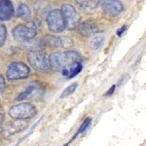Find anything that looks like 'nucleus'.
<instances>
[{
	"label": "nucleus",
	"mask_w": 146,
	"mask_h": 146,
	"mask_svg": "<svg viewBox=\"0 0 146 146\" xmlns=\"http://www.w3.org/2000/svg\"><path fill=\"white\" fill-rule=\"evenodd\" d=\"M81 56L75 50H66L60 53L56 52L49 56L50 67L54 71L61 72L64 68L74 62H81Z\"/></svg>",
	"instance_id": "obj_1"
},
{
	"label": "nucleus",
	"mask_w": 146,
	"mask_h": 146,
	"mask_svg": "<svg viewBox=\"0 0 146 146\" xmlns=\"http://www.w3.org/2000/svg\"><path fill=\"white\" fill-rule=\"evenodd\" d=\"M37 114V109L31 103H19L12 107L8 111V115L13 119L27 120L35 117Z\"/></svg>",
	"instance_id": "obj_2"
},
{
	"label": "nucleus",
	"mask_w": 146,
	"mask_h": 146,
	"mask_svg": "<svg viewBox=\"0 0 146 146\" xmlns=\"http://www.w3.org/2000/svg\"><path fill=\"white\" fill-rule=\"evenodd\" d=\"M27 59L31 66L36 72H45L50 68L49 56L42 50L31 51L27 56Z\"/></svg>",
	"instance_id": "obj_3"
},
{
	"label": "nucleus",
	"mask_w": 146,
	"mask_h": 146,
	"mask_svg": "<svg viewBox=\"0 0 146 146\" xmlns=\"http://www.w3.org/2000/svg\"><path fill=\"white\" fill-rule=\"evenodd\" d=\"M30 74L29 66L22 62H15L7 67L6 75L8 80H18L28 78Z\"/></svg>",
	"instance_id": "obj_4"
},
{
	"label": "nucleus",
	"mask_w": 146,
	"mask_h": 146,
	"mask_svg": "<svg viewBox=\"0 0 146 146\" xmlns=\"http://www.w3.org/2000/svg\"><path fill=\"white\" fill-rule=\"evenodd\" d=\"M46 21L49 30L54 33H60L66 29L63 15L59 9L51 10L47 16Z\"/></svg>",
	"instance_id": "obj_5"
},
{
	"label": "nucleus",
	"mask_w": 146,
	"mask_h": 146,
	"mask_svg": "<svg viewBox=\"0 0 146 146\" xmlns=\"http://www.w3.org/2000/svg\"><path fill=\"white\" fill-rule=\"evenodd\" d=\"M61 12L63 15L66 28L69 30L76 29L80 23V17L72 5L65 4L62 7Z\"/></svg>",
	"instance_id": "obj_6"
},
{
	"label": "nucleus",
	"mask_w": 146,
	"mask_h": 146,
	"mask_svg": "<svg viewBox=\"0 0 146 146\" xmlns=\"http://www.w3.org/2000/svg\"><path fill=\"white\" fill-rule=\"evenodd\" d=\"M97 4L108 16H118L123 10V5L118 0H99Z\"/></svg>",
	"instance_id": "obj_7"
},
{
	"label": "nucleus",
	"mask_w": 146,
	"mask_h": 146,
	"mask_svg": "<svg viewBox=\"0 0 146 146\" xmlns=\"http://www.w3.org/2000/svg\"><path fill=\"white\" fill-rule=\"evenodd\" d=\"M13 36L16 41L25 42L32 40L36 36L37 32L29 28L27 25H18L13 29Z\"/></svg>",
	"instance_id": "obj_8"
},
{
	"label": "nucleus",
	"mask_w": 146,
	"mask_h": 146,
	"mask_svg": "<svg viewBox=\"0 0 146 146\" xmlns=\"http://www.w3.org/2000/svg\"><path fill=\"white\" fill-rule=\"evenodd\" d=\"M28 126V123L26 120L15 119L7 123L2 130V135L5 138H8L21 132Z\"/></svg>",
	"instance_id": "obj_9"
},
{
	"label": "nucleus",
	"mask_w": 146,
	"mask_h": 146,
	"mask_svg": "<svg viewBox=\"0 0 146 146\" xmlns=\"http://www.w3.org/2000/svg\"><path fill=\"white\" fill-rule=\"evenodd\" d=\"M43 88H42L41 83L36 81L32 82L29 85L27 89L17 97L16 100L18 101H22L26 99L32 98L35 95L40 96L43 94Z\"/></svg>",
	"instance_id": "obj_10"
},
{
	"label": "nucleus",
	"mask_w": 146,
	"mask_h": 146,
	"mask_svg": "<svg viewBox=\"0 0 146 146\" xmlns=\"http://www.w3.org/2000/svg\"><path fill=\"white\" fill-rule=\"evenodd\" d=\"M77 29H78V33L82 36H86V37L93 36L100 32V29L96 25V23L93 21L90 20L79 23Z\"/></svg>",
	"instance_id": "obj_11"
},
{
	"label": "nucleus",
	"mask_w": 146,
	"mask_h": 146,
	"mask_svg": "<svg viewBox=\"0 0 146 146\" xmlns=\"http://www.w3.org/2000/svg\"><path fill=\"white\" fill-rule=\"evenodd\" d=\"M14 15V7L10 0H0V21H7Z\"/></svg>",
	"instance_id": "obj_12"
},
{
	"label": "nucleus",
	"mask_w": 146,
	"mask_h": 146,
	"mask_svg": "<svg viewBox=\"0 0 146 146\" xmlns=\"http://www.w3.org/2000/svg\"><path fill=\"white\" fill-rule=\"evenodd\" d=\"M82 68H83V65H82L81 62H76L66 66L61 72L64 76L67 77L68 78H72L76 76L78 73H80Z\"/></svg>",
	"instance_id": "obj_13"
},
{
	"label": "nucleus",
	"mask_w": 146,
	"mask_h": 146,
	"mask_svg": "<svg viewBox=\"0 0 146 146\" xmlns=\"http://www.w3.org/2000/svg\"><path fill=\"white\" fill-rule=\"evenodd\" d=\"M75 4L80 10L87 13L94 11L97 7V2L95 0H75Z\"/></svg>",
	"instance_id": "obj_14"
},
{
	"label": "nucleus",
	"mask_w": 146,
	"mask_h": 146,
	"mask_svg": "<svg viewBox=\"0 0 146 146\" xmlns=\"http://www.w3.org/2000/svg\"><path fill=\"white\" fill-rule=\"evenodd\" d=\"M42 42L44 46H49L51 48H58L60 47V39L58 36L54 35H47L42 39Z\"/></svg>",
	"instance_id": "obj_15"
},
{
	"label": "nucleus",
	"mask_w": 146,
	"mask_h": 146,
	"mask_svg": "<svg viewBox=\"0 0 146 146\" xmlns=\"http://www.w3.org/2000/svg\"><path fill=\"white\" fill-rule=\"evenodd\" d=\"M16 16L23 20H28L31 16V10L26 4H20L17 9Z\"/></svg>",
	"instance_id": "obj_16"
},
{
	"label": "nucleus",
	"mask_w": 146,
	"mask_h": 146,
	"mask_svg": "<svg viewBox=\"0 0 146 146\" xmlns=\"http://www.w3.org/2000/svg\"><path fill=\"white\" fill-rule=\"evenodd\" d=\"M26 47H27V49H29L31 51H36V50H41L42 48H43L44 45L42 43V42L41 40H39V41H35L32 40H30L29 41L25 42H24Z\"/></svg>",
	"instance_id": "obj_17"
},
{
	"label": "nucleus",
	"mask_w": 146,
	"mask_h": 146,
	"mask_svg": "<svg viewBox=\"0 0 146 146\" xmlns=\"http://www.w3.org/2000/svg\"><path fill=\"white\" fill-rule=\"evenodd\" d=\"M105 41L104 37L102 36H96L92 38L90 41V47L93 50H98L103 45Z\"/></svg>",
	"instance_id": "obj_18"
},
{
	"label": "nucleus",
	"mask_w": 146,
	"mask_h": 146,
	"mask_svg": "<svg viewBox=\"0 0 146 146\" xmlns=\"http://www.w3.org/2000/svg\"><path fill=\"white\" fill-rule=\"evenodd\" d=\"M60 47L64 49H69L74 45V41L72 39L68 36H59Z\"/></svg>",
	"instance_id": "obj_19"
},
{
	"label": "nucleus",
	"mask_w": 146,
	"mask_h": 146,
	"mask_svg": "<svg viewBox=\"0 0 146 146\" xmlns=\"http://www.w3.org/2000/svg\"><path fill=\"white\" fill-rule=\"evenodd\" d=\"M77 87H78V83H73V84L70 85V86H68L67 88H65V89L64 90V91L62 92V94H61L60 98L61 99L66 98V97L69 96L70 95H71L72 94L75 92V91L76 90Z\"/></svg>",
	"instance_id": "obj_20"
},
{
	"label": "nucleus",
	"mask_w": 146,
	"mask_h": 146,
	"mask_svg": "<svg viewBox=\"0 0 146 146\" xmlns=\"http://www.w3.org/2000/svg\"><path fill=\"white\" fill-rule=\"evenodd\" d=\"M7 38V28L3 24H0V48L5 43Z\"/></svg>",
	"instance_id": "obj_21"
},
{
	"label": "nucleus",
	"mask_w": 146,
	"mask_h": 146,
	"mask_svg": "<svg viewBox=\"0 0 146 146\" xmlns=\"http://www.w3.org/2000/svg\"><path fill=\"white\" fill-rule=\"evenodd\" d=\"M27 26L29 27V28L35 30L36 32H38L40 29L41 28V22L39 19H36V18H34L32 21H29L27 23Z\"/></svg>",
	"instance_id": "obj_22"
},
{
	"label": "nucleus",
	"mask_w": 146,
	"mask_h": 146,
	"mask_svg": "<svg viewBox=\"0 0 146 146\" xmlns=\"http://www.w3.org/2000/svg\"><path fill=\"white\" fill-rule=\"evenodd\" d=\"M91 122V119H89V118H88V119L86 120V121H85L83 123V124L81 125V126H80V129L78 130V133L80 134V133L84 132V131H86L87 129H88V127L89 126Z\"/></svg>",
	"instance_id": "obj_23"
},
{
	"label": "nucleus",
	"mask_w": 146,
	"mask_h": 146,
	"mask_svg": "<svg viewBox=\"0 0 146 146\" xmlns=\"http://www.w3.org/2000/svg\"><path fill=\"white\" fill-rule=\"evenodd\" d=\"M6 87V83L3 75L0 74V94H2L5 91Z\"/></svg>",
	"instance_id": "obj_24"
},
{
	"label": "nucleus",
	"mask_w": 146,
	"mask_h": 146,
	"mask_svg": "<svg viewBox=\"0 0 146 146\" xmlns=\"http://www.w3.org/2000/svg\"><path fill=\"white\" fill-rule=\"evenodd\" d=\"M4 115L0 113V132H2V130L3 129V123H4Z\"/></svg>",
	"instance_id": "obj_25"
},
{
	"label": "nucleus",
	"mask_w": 146,
	"mask_h": 146,
	"mask_svg": "<svg viewBox=\"0 0 146 146\" xmlns=\"http://www.w3.org/2000/svg\"><path fill=\"white\" fill-rule=\"evenodd\" d=\"M126 26H123V27L120 29L118 32H117V35H118L119 36H121V35H122V34H123V32L126 31Z\"/></svg>",
	"instance_id": "obj_26"
},
{
	"label": "nucleus",
	"mask_w": 146,
	"mask_h": 146,
	"mask_svg": "<svg viewBox=\"0 0 146 146\" xmlns=\"http://www.w3.org/2000/svg\"><path fill=\"white\" fill-rule=\"evenodd\" d=\"M115 88V86H112L111 88H110L109 91H108V92H107L106 95H108V96H109V95H111L112 94H113V92H114Z\"/></svg>",
	"instance_id": "obj_27"
}]
</instances>
